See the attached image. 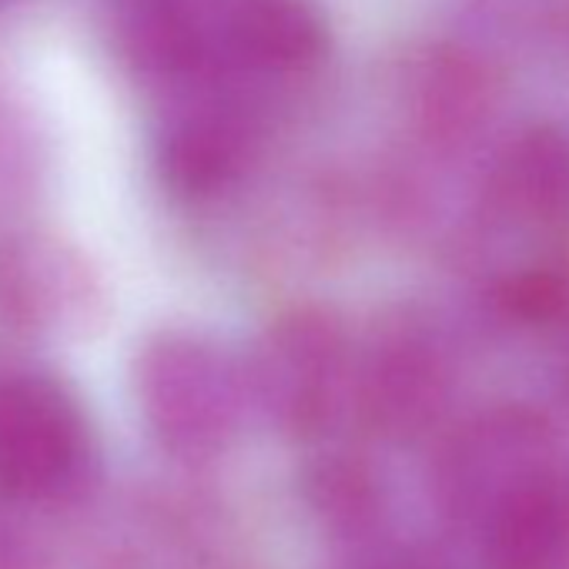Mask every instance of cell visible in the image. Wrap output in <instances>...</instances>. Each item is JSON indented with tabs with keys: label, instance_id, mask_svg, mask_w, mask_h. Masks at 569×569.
<instances>
[{
	"label": "cell",
	"instance_id": "6da1fadb",
	"mask_svg": "<svg viewBox=\"0 0 569 569\" xmlns=\"http://www.w3.org/2000/svg\"><path fill=\"white\" fill-rule=\"evenodd\" d=\"M138 392L154 432L184 456L218 452L234 432L238 376L198 339H154L138 362Z\"/></svg>",
	"mask_w": 569,
	"mask_h": 569
},
{
	"label": "cell",
	"instance_id": "7a4b0ae2",
	"mask_svg": "<svg viewBox=\"0 0 569 569\" xmlns=\"http://www.w3.org/2000/svg\"><path fill=\"white\" fill-rule=\"evenodd\" d=\"M346 339L322 312H296L274 322L254 356V392L289 436L322 432L346 386Z\"/></svg>",
	"mask_w": 569,
	"mask_h": 569
},
{
	"label": "cell",
	"instance_id": "3957f363",
	"mask_svg": "<svg viewBox=\"0 0 569 569\" xmlns=\"http://www.w3.org/2000/svg\"><path fill=\"white\" fill-rule=\"evenodd\" d=\"M88 462V426L71 396L41 376L0 379V492L44 499Z\"/></svg>",
	"mask_w": 569,
	"mask_h": 569
},
{
	"label": "cell",
	"instance_id": "277c9868",
	"mask_svg": "<svg viewBox=\"0 0 569 569\" xmlns=\"http://www.w3.org/2000/svg\"><path fill=\"white\" fill-rule=\"evenodd\" d=\"M214 81H289L326 54V24L309 0H204Z\"/></svg>",
	"mask_w": 569,
	"mask_h": 569
},
{
	"label": "cell",
	"instance_id": "5b68a950",
	"mask_svg": "<svg viewBox=\"0 0 569 569\" xmlns=\"http://www.w3.org/2000/svg\"><path fill=\"white\" fill-rule=\"evenodd\" d=\"M258 118L231 81H201L174 108L158 138V168L171 191L204 198L224 191L254 158Z\"/></svg>",
	"mask_w": 569,
	"mask_h": 569
},
{
	"label": "cell",
	"instance_id": "8992f818",
	"mask_svg": "<svg viewBox=\"0 0 569 569\" xmlns=\"http://www.w3.org/2000/svg\"><path fill=\"white\" fill-rule=\"evenodd\" d=\"M552 459V432L539 416L519 409L486 416L452 449L446 469L452 502L489 516L499 499Z\"/></svg>",
	"mask_w": 569,
	"mask_h": 569
},
{
	"label": "cell",
	"instance_id": "52a82bcc",
	"mask_svg": "<svg viewBox=\"0 0 569 569\" xmlns=\"http://www.w3.org/2000/svg\"><path fill=\"white\" fill-rule=\"evenodd\" d=\"M496 569H569V466L552 459L486 516Z\"/></svg>",
	"mask_w": 569,
	"mask_h": 569
},
{
	"label": "cell",
	"instance_id": "ba28073f",
	"mask_svg": "<svg viewBox=\"0 0 569 569\" xmlns=\"http://www.w3.org/2000/svg\"><path fill=\"white\" fill-rule=\"evenodd\" d=\"M489 208L516 228L569 221V141L552 128H529L499 154L489 174Z\"/></svg>",
	"mask_w": 569,
	"mask_h": 569
},
{
	"label": "cell",
	"instance_id": "9c48e42d",
	"mask_svg": "<svg viewBox=\"0 0 569 569\" xmlns=\"http://www.w3.org/2000/svg\"><path fill=\"white\" fill-rule=\"evenodd\" d=\"M446 399V366L419 332L389 336L362 376V406L376 429L412 436Z\"/></svg>",
	"mask_w": 569,
	"mask_h": 569
},
{
	"label": "cell",
	"instance_id": "30bf717a",
	"mask_svg": "<svg viewBox=\"0 0 569 569\" xmlns=\"http://www.w3.org/2000/svg\"><path fill=\"white\" fill-rule=\"evenodd\" d=\"M81 271L68 254L48 248L11 251L0 258V312L24 322H41L44 316L71 312L81 292Z\"/></svg>",
	"mask_w": 569,
	"mask_h": 569
},
{
	"label": "cell",
	"instance_id": "8fae6325",
	"mask_svg": "<svg viewBox=\"0 0 569 569\" xmlns=\"http://www.w3.org/2000/svg\"><path fill=\"white\" fill-rule=\"evenodd\" d=\"M422 114L429 121V128L436 131H466L476 118H479V104H482V91H479V78L472 74V68L459 64V61H446L436 64L426 81H422Z\"/></svg>",
	"mask_w": 569,
	"mask_h": 569
}]
</instances>
